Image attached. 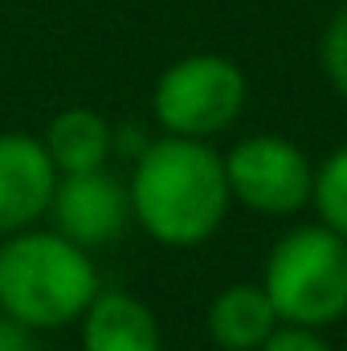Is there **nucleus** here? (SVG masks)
<instances>
[{
    "label": "nucleus",
    "instance_id": "nucleus-1",
    "mask_svg": "<svg viewBox=\"0 0 347 351\" xmlns=\"http://www.w3.org/2000/svg\"><path fill=\"white\" fill-rule=\"evenodd\" d=\"M131 213L147 237L160 245H200L208 241L229 213L225 156L208 139L164 135L147 143L131 176Z\"/></svg>",
    "mask_w": 347,
    "mask_h": 351
},
{
    "label": "nucleus",
    "instance_id": "nucleus-2",
    "mask_svg": "<svg viewBox=\"0 0 347 351\" xmlns=\"http://www.w3.org/2000/svg\"><path fill=\"white\" fill-rule=\"evenodd\" d=\"M98 269L82 245L62 233L21 229L0 245V315L29 331H58L86 315Z\"/></svg>",
    "mask_w": 347,
    "mask_h": 351
},
{
    "label": "nucleus",
    "instance_id": "nucleus-3",
    "mask_svg": "<svg viewBox=\"0 0 347 351\" xmlns=\"http://www.w3.org/2000/svg\"><path fill=\"white\" fill-rule=\"evenodd\" d=\"M265 298L278 323L327 327L347 315V237L319 225H298L265 258Z\"/></svg>",
    "mask_w": 347,
    "mask_h": 351
},
{
    "label": "nucleus",
    "instance_id": "nucleus-4",
    "mask_svg": "<svg viewBox=\"0 0 347 351\" xmlns=\"http://www.w3.org/2000/svg\"><path fill=\"white\" fill-rule=\"evenodd\" d=\"M246 106V74L221 53H188L172 62L152 90L156 123L180 139H213Z\"/></svg>",
    "mask_w": 347,
    "mask_h": 351
},
{
    "label": "nucleus",
    "instance_id": "nucleus-5",
    "mask_svg": "<svg viewBox=\"0 0 347 351\" xmlns=\"http://www.w3.org/2000/svg\"><path fill=\"white\" fill-rule=\"evenodd\" d=\"M229 196L265 217H290L311 200L315 172L302 147L282 135H250L225 156Z\"/></svg>",
    "mask_w": 347,
    "mask_h": 351
},
{
    "label": "nucleus",
    "instance_id": "nucleus-6",
    "mask_svg": "<svg viewBox=\"0 0 347 351\" xmlns=\"http://www.w3.org/2000/svg\"><path fill=\"white\" fill-rule=\"evenodd\" d=\"M49 213L74 245H110L131 221V192L106 172L58 176Z\"/></svg>",
    "mask_w": 347,
    "mask_h": 351
},
{
    "label": "nucleus",
    "instance_id": "nucleus-7",
    "mask_svg": "<svg viewBox=\"0 0 347 351\" xmlns=\"http://www.w3.org/2000/svg\"><path fill=\"white\" fill-rule=\"evenodd\" d=\"M58 168L41 139L8 131L0 135V233L29 229L53 200Z\"/></svg>",
    "mask_w": 347,
    "mask_h": 351
},
{
    "label": "nucleus",
    "instance_id": "nucleus-8",
    "mask_svg": "<svg viewBox=\"0 0 347 351\" xmlns=\"http://www.w3.org/2000/svg\"><path fill=\"white\" fill-rule=\"evenodd\" d=\"M82 351H164L160 319L123 290H98L82 315Z\"/></svg>",
    "mask_w": 347,
    "mask_h": 351
},
{
    "label": "nucleus",
    "instance_id": "nucleus-9",
    "mask_svg": "<svg viewBox=\"0 0 347 351\" xmlns=\"http://www.w3.org/2000/svg\"><path fill=\"white\" fill-rule=\"evenodd\" d=\"M274 331H278V311L254 282L221 290L208 306V335L225 351H258Z\"/></svg>",
    "mask_w": 347,
    "mask_h": 351
},
{
    "label": "nucleus",
    "instance_id": "nucleus-10",
    "mask_svg": "<svg viewBox=\"0 0 347 351\" xmlns=\"http://www.w3.org/2000/svg\"><path fill=\"white\" fill-rule=\"evenodd\" d=\"M41 143H45L58 176H82V172H102L106 156L115 152V131L98 110L70 106L49 123Z\"/></svg>",
    "mask_w": 347,
    "mask_h": 351
},
{
    "label": "nucleus",
    "instance_id": "nucleus-11",
    "mask_svg": "<svg viewBox=\"0 0 347 351\" xmlns=\"http://www.w3.org/2000/svg\"><path fill=\"white\" fill-rule=\"evenodd\" d=\"M311 200L319 208V221L347 237V143L339 152H331L323 160V168L315 172V188H311Z\"/></svg>",
    "mask_w": 347,
    "mask_h": 351
},
{
    "label": "nucleus",
    "instance_id": "nucleus-12",
    "mask_svg": "<svg viewBox=\"0 0 347 351\" xmlns=\"http://www.w3.org/2000/svg\"><path fill=\"white\" fill-rule=\"evenodd\" d=\"M323 70L331 78V86L339 90V98L347 102V8H339L323 33Z\"/></svg>",
    "mask_w": 347,
    "mask_h": 351
},
{
    "label": "nucleus",
    "instance_id": "nucleus-13",
    "mask_svg": "<svg viewBox=\"0 0 347 351\" xmlns=\"http://www.w3.org/2000/svg\"><path fill=\"white\" fill-rule=\"evenodd\" d=\"M258 351H331V343L315 331V327H278Z\"/></svg>",
    "mask_w": 347,
    "mask_h": 351
},
{
    "label": "nucleus",
    "instance_id": "nucleus-14",
    "mask_svg": "<svg viewBox=\"0 0 347 351\" xmlns=\"http://www.w3.org/2000/svg\"><path fill=\"white\" fill-rule=\"evenodd\" d=\"M29 335H33L29 327H21L16 319L0 315V351H33V339Z\"/></svg>",
    "mask_w": 347,
    "mask_h": 351
}]
</instances>
